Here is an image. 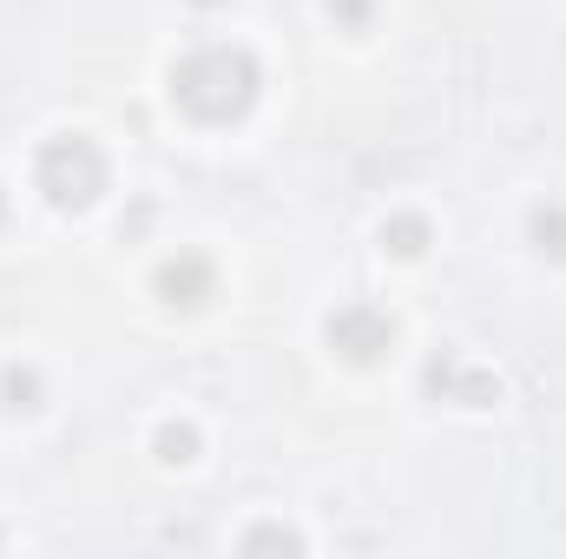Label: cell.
Segmentation results:
<instances>
[{"instance_id": "obj_3", "label": "cell", "mask_w": 566, "mask_h": 559, "mask_svg": "<svg viewBox=\"0 0 566 559\" xmlns=\"http://www.w3.org/2000/svg\"><path fill=\"white\" fill-rule=\"evenodd\" d=\"M329 349L349 356V362H382L396 349V323L382 309H369V303H343L329 316Z\"/></svg>"}, {"instance_id": "obj_6", "label": "cell", "mask_w": 566, "mask_h": 559, "mask_svg": "<svg viewBox=\"0 0 566 559\" xmlns=\"http://www.w3.org/2000/svg\"><path fill=\"white\" fill-rule=\"evenodd\" d=\"M422 244H428L422 218H389V224H382V251H396V257H422Z\"/></svg>"}, {"instance_id": "obj_2", "label": "cell", "mask_w": 566, "mask_h": 559, "mask_svg": "<svg viewBox=\"0 0 566 559\" xmlns=\"http://www.w3.org/2000/svg\"><path fill=\"white\" fill-rule=\"evenodd\" d=\"M40 191H46V204H60V211H86L99 191H106V151L86 139V133H66V139H53L40 151Z\"/></svg>"}, {"instance_id": "obj_7", "label": "cell", "mask_w": 566, "mask_h": 559, "mask_svg": "<svg viewBox=\"0 0 566 559\" xmlns=\"http://www.w3.org/2000/svg\"><path fill=\"white\" fill-rule=\"evenodd\" d=\"M0 395H7V409H40L33 395H40V376L33 369H7L0 376Z\"/></svg>"}, {"instance_id": "obj_10", "label": "cell", "mask_w": 566, "mask_h": 559, "mask_svg": "<svg viewBox=\"0 0 566 559\" xmlns=\"http://www.w3.org/2000/svg\"><path fill=\"white\" fill-rule=\"evenodd\" d=\"M244 547H296V534H283V527H264V534H251Z\"/></svg>"}, {"instance_id": "obj_1", "label": "cell", "mask_w": 566, "mask_h": 559, "mask_svg": "<svg viewBox=\"0 0 566 559\" xmlns=\"http://www.w3.org/2000/svg\"><path fill=\"white\" fill-rule=\"evenodd\" d=\"M258 86H264L258 60H251L244 46H224V40H211V46H198V53H185V60L171 66V99H178L198 126H231V119H244L251 99H258Z\"/></svg>"}, {"instance_id": "obj_9", "label": "cell", "mask_w": 566, "mask_h": 559, "mask_svg": "<svg viewBox=\"0 0 566 559\" xmlns=\"http://www.w3.org/2000/svg\"><path fill=\"white\" fill-rule=\"evenodd\" d=\"M329 13H336L343 27H363V20H369V0H329Z\"/></svg>"}, {"instance_id": "obj_4", "label": "cell", "mask_w": 566, "mask_h": 559, "mask_svg": "<svg viewBox=\"0 0 566 559\" xmlns=\"http://www.w3.org/2000/svg\"><path fill=\"white\" fill-rule=\"evenodd\" d=\"M211 289H218V271H211L205 257H191V251H185V257H171V264L158 271V296H165V303H178V309H198Z\"/></svg>"}, {"instance_id": "obj_5", "label": "cell", "mask_w": 566, "mask_h": 559, "mask_svg": "<svg viewBox=\"0 0 566 559\" xmlns=\"http://www.w3.org/2000/svg\"><path fill=\"white\" fill-rule=\"evenodd\" d=\"M527 231H534V251H547V257H566V204H534Z\"/></svg>"}, {"instance_id": "obj_8", "label": "cell", "mask_w": 566, "mask_h": 559, "mask_svg": "<svg viewBox=\"0 0 566 559\" xmlns=\"http://www.w3.org/2000/svg\"><path fill=\"white\" fill-rule=\"evenodd\" d=\"M191 447H198V434L191 428H158V461H191Z\"/></svg>"}]
</instances>
